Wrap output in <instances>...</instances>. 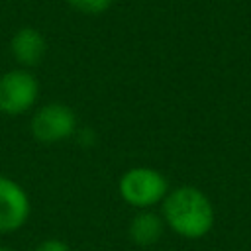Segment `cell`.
Returning a JSON list of instances; mask_svg holds the SVG:
<instances>
[{"mask_svg": "<svg viewBox=\"0 0 251 251\" xmlns=\"http://www.w3.org/2000/svg\"><path fill=\"white\" fill-rule=\"evenodd\" d=\"M120 194L122 198L135 206V208H149L157 204L167 194V180L165 176L149 167H135L129 169L120 180Z\"/></svg>", "mask_w": 251, "mask_h": 251, "instance_id": "7a4b0ae2", "label": "cell"}, {"mask_svg": "<svg viewBox=\"0 0 251 251\" xmlns=\"http://www.w3.org/2000/svg\"><path fill=\"white\" fill-rule=\"evenodd\" d=\"M0 251H10V249H6V247H0Z\"/></svg>", "mask_w": 251, "mask_h": 251, "instance_id": "30bf717a", "label": "cell"}, {"mask_svg": "<svg viewBox=\"0 0 251 251\" xmlns=\"http://www.w3.org/2000/svg\"><path fill=\"white\" fill-rule=\"evenodd\" d=\"M163 216L173 231L186 239H200L214 226V208L208 196L194 186H180L167 194Z\"/></svg>", "mask_w": 251, "mask_h": 251, "instance_id": "6da1fadb", "label": "cell"}, {"mask_svg": "<svg viewBox=\"0 0 251 251\" xmlns=\"http://www.w3.org/2000/svg\"><path fill=\"white\" fill-rule=\"evenodd\" d=\"M35 251H69V247L59 239H49V241H43Z\"/></svg>", "mask_w": 251, "mask_h": 251, "instance_id": "9c48e42d", "label": "cell"}, {"mask_svg": "<svg viewBox=\"0 0 251 251\" xmlns=\"http://www.w3.org/2000/svg\"><path fill=\"white\" fill-rule=\"evenodd\" d=\"M129 235L137 245H153L163 235V222L157 214L141 212L131 220Z\"/></svg>", "mask_w": 251, "mask_h": 251, "instance_id": "52a82bcc", "label": "cell"}, {"mask_svg": "<svg viewBox=\"0 0 251 251\" xmlns=\"http://www.w3.org/2000/svg\"><path fill=\"white\" fill-rule=\"evenodd\" d=\"M39 92L37 80L24 69L8 71L0 76V112L16 116L31 108Z\"/></svg>", "mask_w": 251, "mask_h": 251, "instance_id": "3957f363", "label": "cell"}, {"mask_svg": "<svg viewBox=\"0 0 251 251\" xmlns=\"http://www.w3.org/2000/svg\"><path fill=\"white\" fill-rule=\"evenodd\" d=\"M76 118L69 106L47 104L35 112L31 120V133L41 143H55L75 131Z\"/></svg>", "mask_w": 251, "mask_h": 251, "instance_id": "277c9868", "label": "cell"}, {"mask_svg": "<svg viewBox=\"0 0 251 251\" xmlns=\"http://www.w3.org/2000/svg\"><path fill=\"white\" fill-rule=\"evenodd\" d=\"M67 4L80 12V14H88V16H98L104 14L106 10H110V6L114 4V0H67Z\"/></svg>", "mask_w": 251, "mask_h": 251, "instance_id": "ba28073f", "label": "cell"}, {"mask_svg": "<svg viewBox=\"0 0 251 251\" xmlns=\"http://www.w3.org/2000/svg\"><path fill=\"white\" fill-rule=\"evenodd\" d=\"M29 216V200L24 188L0 176V231H14L25 224Z\"/></svg>", "mask_w": 251, "mask_h": 251, "instance_id": "5b68a950", "label": "cell"}, {"mask_svg": "<svg viewBox=\"0 0 251 251\" xmlns=\"http://www.w3.org/2000/svg\"><path fill=\"white\" fill-rule=\"evenodd\" d=\"M10 51L18 63L25 67H33L43 59L47 51V43L43 33L37 31L35 27H22L14 33L10 41Z\"/></svg>", "mask_w": 251, "mask_h": 251, "instance_id": "8992f818", "label": "cell"}]
</instances>
